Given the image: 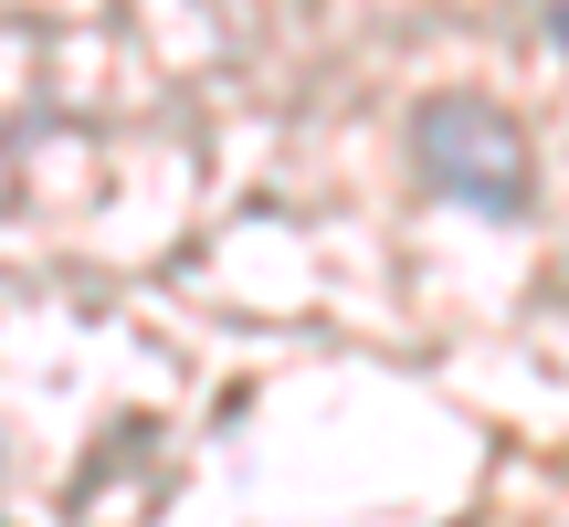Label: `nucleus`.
<instances>
[{
  "instance_id": "nucleus-1",
  "label": "nucleus",
  "mask_w": 569,
  "mask_h": 527,
  "mask_svg": "<svg viewBox=\"0 0 569 527\" xmlns=\"http://www.w3.org/2000/svg\"><path fill=\"white\" fill-rule=\"evenodd\" d=\"M411 148H422L432 190H453L465 211H486V222H517L528 211V138L486 96H432L411 117Z\"/></svg>"
},
{
  "instance_id": "nucleus-2",
  "label": "nucleus",
  "mask_w": 569,
  "mask_h": 527,
  "mask_svg": "<svg viewBox=\"0 0 569 527\" xmlns=\"http://www.w3.org/2000/svg\"><path fill=\"white\" fill-rule=\"evenodd\" d=\"M559 42H569V0H559Z\"/></svg>"
}]
</instances>
